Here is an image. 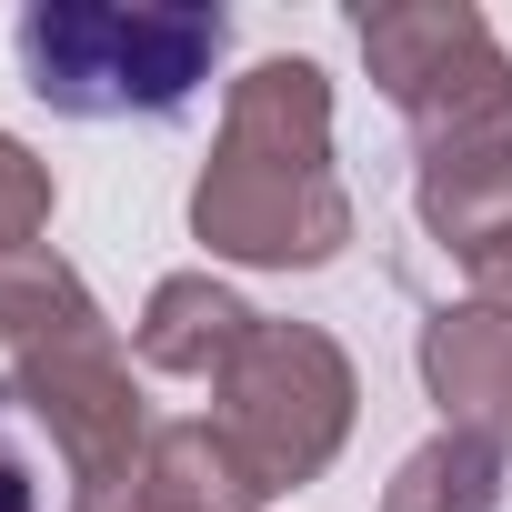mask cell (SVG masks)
Returning <instances> with one entry per match:
<instances>
[{"instance_id": "6da1fadb", "label": "cell", "mask_w": 512, "mask_h": 512, "mask_svg": "<svg viewBox=\"0 0 512 512\" xmlns=\"http://www.w3.org/2000/svg\"><path fill=\"white\" fill-rule=\"evenodd\" d=\"M191 241L241 272H322L352 241V191L332 171V81L282 51L221 91V141L191 181Z\"/></svg>"}, {"instance_id": "7a4b0ae2", "label": "cell", "mask_w": 512, "mask_h": 512, "mask_svg": "<svg viewBox=\"0 0 512 512\" xmlns=\"http://www.w3.org/2000/svg\"><path fill=\"white\" fill-rule=\"evenodd\" d=\"M11 51L31 101L61 121H161L221 71L231 11L221 0H31L11 21Z\"/></svg>"}, {"instance_id": "3957f363", "label": "cell", "mask_w": 512, "mask_h": 512, "mask_svg": "<svg viewBox=\"0 0 512 512\" xmlns=\"http://www.w3.org/2000/svg\"><path fill=\"white\" fill-rule=\"evenodd\" d=\"M362 61H372L382 101L412 121L422 161L512 141V61L472 0H382V11H362Z\"/></svg>"}, {"instance_id": "277c9868", "label": "cell", "mask_w": 512, "mask_h": 512, "mask_svg": "<svg viewBox=\"0 0 512 512\" xmlns=\"http://www.w3.org/2000/svg\"><path fill=\"white\" fill-rule=\"evenodd\" d=\"M211 392H221L231 452L251 462V482H262V492L322 482L332 452L352 442V402H362L342 342L312 332V322H262V332H251V352H241Z\"/></svg>"}, {"instance_id": "5b68a950", "label": "cell", "mask_w": 512, "mask_h": 512, "mask_svg": "<svg viewBox=\"0 0 512 512\" xmlns=\"http://www.w3.org/2000/svg\"><path fill=\"white\" fill-rule=\"evenodd\" d=\"M0 402L51 432V452L71 462V492H111L151 452V412H141V382H131V362H121L111 332L21 352L11 372H0Z\"/></svg>"}, {"instance_id": "8992f818", "label": "cell", "mask_w": 512, "mask_h": 512, "mask_svg": "<svg viewBox=\"0 0 512 512\" xmlns=\"http://www.w3.org/2000/svg\"><path fill=\"white\" fill-rule=\"evenodd\" d=\"M251 332H262V312H251L231 282H211V272L151 282V302H141V322H131L141 362L171 372V382H221V372L251 352Z\"/></svg>"}, {"instance_id": "52a82bcc", "label": "cell", "mask_w": 512, "mask_h": 512, "mask_svg": "<svg viewBox=\"0 0 512 512\" xmlns=\"http://www.w3.org/2000/svg\"><path fill=\"white\" fill-rule=\"evenodd\" d=\"M502 382H512V322L482 302H442L422 322V392H432L442 432H492Z\"/></svg>"}, {"instance_id": "ba28073f", "label": "cell", "mask_w": 512, "mask_h": 512, "mask_svg": "<svg viewBox=\"0 0 512 512\" xmlns=\"http://www.w3.org/2000/svg\"><path fill=\"white\" fill-rule=\"evenodd\" d=\"M131 492H141V512H262L272 502L221 422H161L141 472H131Z\"/></svg>"}, {"instance_id": "9c48e42d", "label": "cell", "mask_w": 512, "mask_h": 512, "mask_svg": "<svg viewBox=\"0 0 512 512\" xmlns=\"http://www.w3.org/2000/svg\"><path fill=\"white\" fill-rule=\"evenodd\" d=\"M91 332H111L101 322V302H91V282L61 262L51 241H31V251H0V352H51V342H91Z\"/></svg>"}, {"instance_id": "30bf717a", "label": "cell", "mask_w": 512, "mask_h": 512, "mask_svg": "<svg viewBox=\"0 0 512 512\" xmlns=\"http://www.w3.org/2000/svg\"><path fill=\"white\" fill-rule=\"evenodd\" d=\"M412 211H422V231L452 251V262H472L482 241L512 231V141L502 151H442V161H422Z\"/></svg>"}, {"instance_id": "8fae6325", "label": "cell", "mask_w": 512, "mask_h": 512, "mask_svg": "<svg viewBox=\"0 0 512 512\" xmlns=\"http://www.w3.org/2000/svg\"><path fill=\"white\" fill-rule=\"evenodd\" d=\"M492 502H502V442L492 432H432L382 492V512H492Z\"/></svg>"}, {"instance_id": "7c38bea8", "label": "cell", "mask_w": 512, "mask_h": 512, "mask_svg": "<svg viewBox=\"0 0 512 512\" xmlns=\"http://www.w3.org/2000/svg\"><path fill=\"white\" fill-rule=\"evenodd\" d=\"M51 161L31 151V141H11L0 131V251H31L41 231H51Z\"/></svg>"}, {"instance_id": "4fadbf2b", "label": "cell", "mask_w": 512, "mask_h": 512, "mask_svg": "<svg viewBox=\"0 0 512 512\" xmlns=\"http://www.w3.org/2000/svg\"><path fill=\"white\" fill-rule=\"evenodd\" d=\"M462 272H472V302L512 322V231H502V241H482V251H472V262H462Z\"/></svg>"}, {"instance_id": "5bb4252c", "label": "cell", "mask_w": 512, "mask_h": 512, "mask_svg": "<svg viewBox=\"0 0 512 512\" xmlns=\"http://www.w3.org/2000/svg\"><path fill=\"white\" fill-rule=\"evenodd\" d=\"M0 512H41V482H31L21 452H0Z\"/></svg>"}, {"instance_id": "9a60e30c", "label": "cell", "mask_w": 512, "mask_h": 512, "mask_svg": "<svg viewBox=\"0 0 512 512\" xmlns=\"http://www.w3.org/2000/svg\"><path fill=\"white\" fill-rule=\"evenodd\" d=\"M71 512H141V492H131V482H111V492H71Z\"/></svg>"}, {"instance_id": "2e32d148", "label": "cell", "mask_w": 512, "mask_h": 512, "mask_svg": "<svg viewBox=\"0 0 512 512\" xmlns=\"http://www.w3.org/2000/svg\"><path fill=\"white\" fill-rule=\"evenodd\" d=\"M492 442L512 452V382H502V402H492Z\"/></svg>"}]
</instances>
